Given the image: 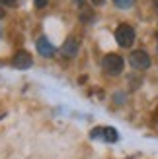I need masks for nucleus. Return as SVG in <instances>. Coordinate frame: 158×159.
Returning a JSON list of instances; mask_svg holds the SVG:
<instances>
[{
	"label": "nucleus",
	"instance_id": "obj_1",
	"mask_svg": "<svg viewBox=\"0 0 158 159\" xmlns=\"http://www.w3.org/2000/svg\"><path fill=\"white\" fill-rule=\"evenodd\" d=\"M115 41L123 49H129V47L135 43V29H133L129 23H119L115 29Z\"/></svg>",
	"mask_w": 158,
	"mask_h": 159
},
{
	"label": "nucleus",
	"instance_id": "obj_10",
	"mask_svg": "<svg viewBox=\"0 0 158 159\" xmlns=\"http://www.w3.org/2000/svg\"><path fill=\"white\" fill-rule=\"evenodd\" d=\"M18 0H0V4H4V6H14Z\"/></svg>",
	"mask_w": 158,
	"mask_h": 159
},
{
	"label": "nucleus",
	"instance_id": "obj_4",
	"mask_svg": "<svg viewBox=\"0 0 158 159\" xmlns=\"http://www.w3.org/2000/svg\"><path fill=\"white\" fill-rule=\"evenodd\" d=\"M90 136H92L94 140L101 138V140L109 142V144H113V142L119 140V132H117L115 128H111V126H104V128H94V130L90 132Z\"/></svg>",
	"mask_w": 158,
	"mask_h": 159
},
{
	"label": "nucleus",
	"instance_id": "obj_14",
	"mask_svg": "<svg viewBox=\"0 0 158 159\" xmlns=\"http://www.w3.org/2000/svg\"><path fill=\"white\" fill-rule=\"evenodd\" d=\"M76 4H78V6H82V4H84V0H76Z\"/></svg>",
	"mask_w": 158,
	"mask_h": 159
},
{
	"label": "nucleus",
	"instance_id": "obj_8",
	"mask_svg": "<svg viewBox=\"0 0 158 159\" xmlns=\"http://www.w3.org/2000/svg\"><path fill=\"white\" fill-rule=\"evenodd\" d=\"M113 4L117 8H121V10H127V8H131L135 4V0H113Z\"/></svg>",
	"mask_w": 158,
	"mask_h": 159
},
{
	"label": "nucleus",
	"instance_id": "obj_11",
	"mask_svg": "<svg viewBox=\"0 0 158 159\" xmlns=\"http://www.w3.org/2000/svg\"><path fill=\"white\" fill-rule=\"evenodd\" d=\"M104 2H106V0H92V4H94V6H101Z\"/></svg>",
	"mask_w": 158,
	"mask_h": 159
},
{
	"label": "nucleus",
	"instance_id": "obj_15",
	"mask_svg": "<svg viewBox=\"0 0 158 159\" xmlns=\"http://www.w3.org/2000/svg\"><path fill=\"white\" fill-rule=\"evenodd\" d=\"M156 51H158V47H156Z\"/></svg>",
	"mask_w": 158,
	"mask_h": 159
},
{
	"label": "nucleus",
	"instance_id": "obj_6",
	"mask_svg": "<svg viewBox=\"0 0 158 159\" xmlns=\"http://www.w3.org/2000/svg\"><path fill=\"white\" fill-rule=\"evenodd\" d=\"M37 52L41 54V57H45V58H51L53 54H55V47H53V43L49 41V39H47L45 35H41L37 39Z\"/></svg>",
	"mask_w": 158,
	"mask_h": 159
},
{
	"label": "nucleus",
	"instance_id": "obj_13",
	"mask_svg": "<svg viewBox=\"0 0 158 159\" xmlns=\"http://www.w3.org/2000/svg\"><path fill=\"white\" fill-rule=\"evenodd\" d=\"M0 18H4V8L0 6Z\"/></svg>",
	"mask_w": 158,
	"mask_h": 159
},
{
	"label": "nucleus",
	"instance_id": "obj_2",
	"mask_svg": "<svg viewBox=\"0 0 158 159\" xmlns=\"http://www.w3.org/2000/svg\"><path fill=\"white\" fill-rule=\"evenodd\" d=\"M123 66H125L123 57H119V54H113V52L106 54L104 60H101V68H104L109 76H117V74H121V72H123Z\"/></svg>",
	"mask_w": 158,
	"mask_h": 159
},
{
	"label": "nucleus",
	"instance_id": "obj_5",
	"mask_svg": "<svg viewBox=\"0 0 158 159\" xmlns=\"http://www.w3.org/2000/svg\"><path fill=\"white\" fill-rule=\"evenodd\" d=\"M31 64H33V58H31V54L27 51H18L14 54V58H12V66L18 68V70L31 68Z\"/></svg>",
	"mask_w": 158,
	"mask_h": 159
},
{
	"label": "nucleus",
	"instance_id": "obj_3",
	"mask_svg": "<svg viewBox=\"0 0 158 159\" xmlns=\"http://www.w3.org/2000/svg\"><path fill=\"white\" fill-rule=\"evenodd\" d=\"M129 64L135 70H146L151 66V54L146 51H133L129 57Z\"/></svg>",
	"mask_w": 158,
	"mask_h": 159
},
{
	"label": "nucleus",
	"instance_id": "obj_7",
	"mask_svg": "<svg viewBox=\"0 0 158 159\" xmlns=\"http://www.w3.org/2000/svg\"><path fill=\"white\" fill-rule=\"evenodd\" d=\"M78 52V43L76 39H68V41L62 45V54H67V57H74Z\"/></svg>",
	"mask_w": 158,
	"mask_h": 159
},
{
	"label": "nucleus",
	"instance_id": "obj_12",
	"mask_svg": "<svg viewBox=\"0 0 158 159\" xmlns=\"http://www.w3.org/2000/svg\"><path fill=\"white\" fill-rule=\"evenodd\" d=\"M152 6H154V10L158 12V0H154V2H152Z\"/></svg>",
	"mask_w": 158,
	"mask_h": 159
},
{
	"label": "nucleus",
	"instance_id": "obj_9",
	"mask_svg": "<svg viewBox=\"0 0 158 159\" xmlns=\"http://www.w3.org/2000/svg\"><path fill=\"white\" fill-rule=\"evenodd\" d=\"M47 2H49V0H33L35 8H45V6H47Z\"/></svg>",
	"mask_w": 158,
	"mask_h": 159
}]
</instances>
